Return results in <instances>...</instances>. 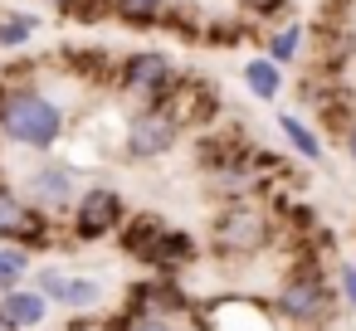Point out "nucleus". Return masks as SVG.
Returning a JSON list of instances; mask_svg holds the SVG:
<instances>
[{
  "instance_id": "9d476101",
  "label": "nucleus",
  "mask_w": 356,
  "mask_h": 331,
  "mask_svg": "<svg viewBox=\"0 0 356 331\" xmlns=\"http://www.w3.org/2000/svg\"><path fill=\"white\" fill-rule=\"evenodd\" d=\"M122 312H132V316H181V312H191V292L181 287V278H156V273H142L132 287H127V297H122Z\"/></svg>"
},
{
  "instance_id": "4be33fe9",
  "label": "nucleus",
  "mask_w": 356,
  "mask_h": 331,
  "mask_svg": "<svg viewBox=\"0 0 356 331\" xmlns=\"http://www.w3.org/2000/svg\"><path fill=\"white\" fill-rule=\"evenodd\" d=\"M283 6H288V0H239V10H249V15H268V20H273Z\"/></svg>"
},
{
  "instance_id": "9b49d317",
  "label": "nucleus",
  "mask_w": 356,
  "mask_h": 331,
  "mask_svg": "<svg viewBox=\"0 0 356 331\" xmlns=\"http://www.w3.org/2000/svg\"><path fill=\"white\" fill-rule=\"evenodd\" d=\"M49 312H54V302H49L44 292H35L30 282L0 297V316H6L10 326H20V331H40V326L49 321Z\"/></svg>"
},
{
  "instance_id": "4468645a",
  "label": "nucleus",
  "mask_w": 356,
  "mask_h": 331,
  "mask_svg": "<svg viewBox=\"0 0 356 331\" xmlns=\"http://www.w3.org/2000/svg\"><path fill=\"white\" fill-rule=\"evenodd\" d=\"M103 302H108V287H103L98 278H88V273H69V278H64V292H59L54 307H64L69 316H93Z\"/></svg>"
},
{
  "instance_id": "1a4fd4ad",
  "label": "nucleus",
  "mask_w": 356,
  "mask_h": 331,
  "mask_svg": "<svg viewBox=\"0 0 356 331\" xmlns=\"http://www.w3.org/2000/svg\"><path fill=\"white\" fill-rule=\"evenodd\" d=\"M0 244L10 248H25V253H44L54 244V219H44L15 180L0 176Z\"/></svg>"
},
{
  "instance_id": "39448f33",
  "label": "nucleus",
  "mask_w": 356,
  "mask_h": 331,
  "mask_svg": "<svg viewBox=\"0 0 356 331\" xmlns=\"http://www.w3.org/2000/svg\"><path fill=\"white\" fill-rule=\"evenodd\" d=\"M127 219H132L127 195L118 185H108V180H93V185H83V195H79L74 214L64 219V229H69L74 248H93V244H113Z\"/></svg>"
},
{
  "instance_id": "0eeeda50",
  "label": "nucleus",
  "mask_w": 356,
  "mask_h": 331,
  "mask_svg": "<svg viewBox=\"0 0 356 331\" xmlns=\"http://www.w3.org/2000/svg\"><path fill=\"white\" fill-rule=\"evenodd\" d=\"M118 78V93L132 98L137 108H156V103H171V93L186 83V74L176 69V59L166 49H132L118 59L113 69Z\"/></svg>"
},
{
  "instance_id": "20e7f679",
  "label": "nucleus",
  "mask_w": 356,
  "mask_h": 331,
  "mask_svg": "<svg viewBox=\"0 0 356 331\" xmlns=\"http://www.w3.org/2000/svg\"><path fill=\"white\" fill-rule=\"evenodd\" d=\"M273 234L278 224L259 200H229L210 219V253L225 263H244V258H259L273 244Z\"/></svg>"
},
{
  "instance_id": "423d86ee",
  "label": "nucleus",
  "mask_w": 356,
  "mask_h": 331,
  "mask_svg": "<svg viewBox=\"0 0 356 331\" xmlns=\"http://www.w3.org/2000/svg\"><path fill=\"white\" fill-rule=\"evenodd\" d=\"M20 195L44 214V219H69L74 214V205H79V195H83V176H79V166L74 161H64V156H35V166H25L20 171Z\"/></svg>"
},
{
  "instance_id": "b1692460",
  "label": "nucleus",
  "mask_w": 356,
  "mask_h": 331,
  "mask_svg": "<svg viewBox=\"0 0 356 331\" xmlns=\"http://www.w3.org/2000/svg\"><path fill=\"white\" fill-rule=\"evenodd\" d=\"M0 331H20V326H10V321H6V316H0Z\"/></svg>"
},
{
  "instance_id": "ddd939ff",
  "label": "nucleus",
  "mask_w": 356,
  "mask_h": 331,
  "mask_svg": "<svg viewBox=\"0 0 356 331\" xmlns=\"http://www.w3.org/2000/svg\"><path fill=\"white\" fill-rule=\"evenodd\" d=\"M44 15L40 10H20V6H0V54H20L40 40Z\"/></svg>"
},
{
  "instance_id": "f257e3e1",
  "label": "nucleus",
  "mask_w": 356,
  "mask_h": 331,
  "mask_svg": "<svg viewBox=\"0 0 356 331\" xmlns=\"http://www.w3.org/2000/svg\"><path fill=\"white\" fill-rule=\"evenodd\" d=\"M64 137H69V108L44 83L15 78V74L0 78V146L54 156Z\"/></svg>"
},
{
  "instance_id": "f3484780",
  "label": "nucleus",
  "mask_w": 356,
  "mask_h": 331,
  "mask_svg": "<svg viewBox=\"0 0 356 331\" xmlns=\"http://www.w3.org/2000/svg\"><path fill=\"white\" fill-rule=\"evenodd\" d=\"M171 6H176V0H108V10H113V20H122V25H137V30L166 25Z\"/></svg>"
},
{
  "instance_id": "6ab92c4d",
  "label": "nucleus",
  "mask_w": 356,
  "mask_h": 331,
  "mask_svg": "<svg viewBox=\"0 0 356 331\" xmlns=\"http://www.w3.org/2000/svg\"><path fill=\"white\" fill-rule=\"evenodd\" d=\"M103 331H186L171 316H132V312H113L103 316Z\"/></svg>"
},
{
  "instance_id": "f8f14e48",
  "label": "nucleus",
  "mask_w": 356,
  "mask_h": 331,
  "mask_svg": "<svg viewBox=\"0 0 356 331\" xmlns=\"http://www.w3.org/2000/svg\"><path fill=\"white\" fill-rule=\"evenodd\" d=\"M273 122H278V137L288 142V151H293V156H302L307 166H322V161H327V146H322L317 127H312L302 112H288V108H283Z\"/></svg>"
},
{
  "instance_id": "f03ea898",
  "label": "nucleus",
  "mask_w": 356,
  "mask_h": 331,
  "mask_svg": "<svg viewBox=\"0 0 356 331\" xmlns=\"http://www.w3.org/2000/svg\"><path fill=\"white\" fill-rule=\"evenodd\" d=\"M337 268V263H332ZM322 258H302L283 273V282L273 287V316L293 331H327L341 316V297H337V278Z\"/></svg>"
},
{
  "instance_id": "412c9836",
  "label": "nucleus",
  "mask_w": 356,
  "mask_h": 331,
  "mask_svg": "<svg viewBox=\"0 0 356 331\" xmlns=\"http://www.w3.org/2000/svg\"><path fill=\"white\" fill-rule=\"evenodd\" d=\"M337 297H341L346 316H356V258H341L337 263Z\"/></svg>"
},
{
  "instance_id": "dca6fc26",
  "label": "nucleus",
  "mask_w": 356,
  "mask_h": 331,
  "mask_svg": "<svg viewBox=\"0 0 356 331\" xmlns=\"http://www.w3.org/2000/svg\"><path fill=\"white\" fill-rule=\"evenodd\" d=\"M302 44H307V30H302L298 20H288V25H268V35H264V54H268L278 69H293V64L302 59Z\"/></svg>"
},
{
  "instance_id": "5701e85b",
  "label": "nucleus",
  "mask_w": 356,
  "mask_h": 331,
  "mask_svg": "<svg viewBox=\"0 0 356 331\" xmlns=\"http://www.w3.org/2000/svg\"><path fill=\"white\" fill-rule=\"evenodd\" d=\"M337 142H341L346 166H356V117H351V122H341V137H337Z\"/></svg>"
},
{
  "instance_id": "a211bd4d",
  "label": "nucleus",
  "mask_w": 356,
  "mask_h": 331,
  "mask_svg": "<svg viewBox=\"0 0 356 331\" xmlns=\"http://www.w3.org/2000/svg\"><path fill=\"white\" fill-rule=\"evenodd\" d=\"M30 273H35V253L0 244V297L15 292V287H25V282H30Z\"/></svg>"
},
{
  "instance_id": "7ed1b4c3",
  "label": "nucleus",
  "mask_w": 356,
  "mask_h": 331,
  "mask_svg": "<svg viewBox=\"0 0 356 331\" xmlns=\"http://www.w3.org/2000/svg\"><path fill=\"white\" fill-rule=\"evenodd\" d=\"M118 248L156 278H181L195 258H200V239L181 224H166L161 214H132L118 234Z\"/></svg>"
},
{
  "instance_id": "2eb2a0df",
  "label": "nucleus",
  "mask_w": 356,
  "mask_h": 331,
  "mask_svg": "<svg viewBox=\"0 0 356 331\" xmlns=\"http://www.w3.org/2000/svg\"><path fill=\"white\" fill-rule=\"evenodd\" d=\"M239 78H244V93H249L254 103H278V98H283V69H278L268 54H254V59L239 69Z\"/></svg>"
},
{
  "instance_id": "6e6552de",
  "label": "nucleus",
  "mask_w": 356,
  "mask_h": 331,
  "mask_svg": "<svg viewBox=\"0 0 356 331\" xmlns=\"http://www.w3.org/2000/svg\"><path fill=\"white\" fill-rule=\"evenodd\" d=\"M186 137V122L171 103H156V108H132L127 112V127H122V156L132 166H152L161 156H171Z\"/></svg>"
},
{
  "instance_id": "aec40b11",
  "label": "nucleus",
  "mask_w": 356,
  "mask_h": 331,
  "mask_svg": "<svg viewBox=\"0 0 356 331\" xmlns=\"http://www.w3.org/2000/svg\"><path fill=\"white\" fill-rule=\"evenodd\" d=\"M44 6L59 10V15H69V20H103V15H113L108 0H44Z\"/></svg>"
}]
</instances>
